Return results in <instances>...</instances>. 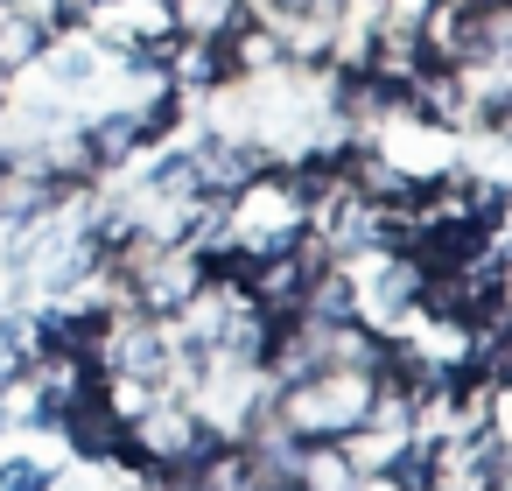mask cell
Listing matches in <instances>:
<instances>
[{
    "label": "cell",
    "instance_id": "7a4b0ae2",
    "mask_svg": "<svg viewBox=\"0 0 512 491\" xmlns=\"http://www.w3.org/2000/svg\"><path fill=\"white\" fill-rule=\"evenodd\" d=\"M50 36L57 29L29 8V0H0V85H8L15 71H29V64H43Z\"/></svg>",
    "mask_w": 512,
    "mask_h": 491
},
{
    "label": "cell",
    "instance_id": "6da1fadb",
    "mask_svg": "<svg viewBox=\"0 0 512 491\" xmlns=\"http://www.w3.org/2000/svg\"><path fill=\"white\" fill-rule=\"evenodd\" d=\"M372 393H379L372 372H358V365H323V372H309V379H295V386H274V414H281V428L302 435V442H337V435H351V428L372 414Z\"/></svg>",
    "mask_w": 512,
    "mask_h": 491
},
{
    "label": "cell",
    "instance_id": "5b68a950",
    "mask_svg": "<svg viewBox=\"0 0 512 491\" xmlns=\"http://www.w3.org/2000/svg\"><path fill=\"white\" fill-rule=\"evenodd\" d=\"M0 491H57V470H50L43 456L8 449V456H0Z\"/></svg>",
    "mask_w": 512,
    "mask_h": 491
},
{
    "label": "cell",
    "instance_id": "277c9868",
    "mask_svg": "<svg viewBox=\"0 0 512 491\" xmlns=\"http://www.w3.org/2000/svg\"><path fill=\"white\" fill-rule=\"evenodd\" d=\"M246 15V0H169V29L183 43H218Z\"/></svg>",
    "mask_w": 512,
    "mask_h": 491
},
{
    "label": "cell",
    "instance_id": "3957f363",
    "mask_svg": "<svg viewBox=\"0 0 512 491\" xmlns=\"http://www.w3.org/2000/svg\"><path fill=\"white\" fill-rule=\"evenodd\" d=\"M43 64H50V85H57L64 99L92 92V85H99V71H106V57H99V43H92L85 29H64V36H50Z\"/></svg>",
    "mask_w": 512,
    "mask_h": 491
}]
</instances>
